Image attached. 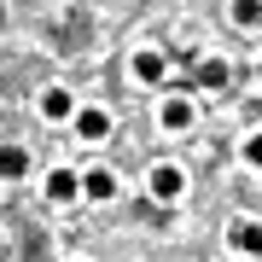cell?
Instances as JSON below:
<instances>
[{"mask_svg":"<svg viewBox=\"0 0 262 262\" xmlns=\"http://www.w3.org/2000/svg\"><path fill=\"white\" fill-rule=\"evenodd\" d=\"M146 187H151V198H163V204H169V198H181V187H187V175H181L175 163H158V169L146 175Z\"/></svg>","mask_w":262,"mask_h":262,"instance_id":"cell-1","label":"cell"},{"mask_svg":"<svg viewBox=\"0 0 262 262\" xmlns=\"http://www.w3.org/2000/svg\"><path fill=\"white\" fill-rule=\"evenodd\" d=\"M76 192H82V175H76V169H53L47 175V198L53 204H70Z\"/></svg>","mask_w":262,"mask_h":262,"instance_id":"cell-2","label":"cell"},{"mask_svg":"<svg viewBox=\"0 0 262 262\" xmlns=\"http://www.w3.org/2000/svg\"><path fill=\"white\" fill-rule=\"evenodd\" d=\"M41 117H47V122H64V117H76V99L64 94V88H47V94H41Z\"/></svg>","mask_w":262,"mask_h":262,"instance_id":"cell-3","label":"cell"},{"mask_svg":"<svg viewBox=\"0 0 262 262\" xmlns=\"http://www.w3.org/2000/svg\"><path fill=\"white\" fill-rule=\"evenodd\" d=\"M233 251H245V256H262V222H233Z\"/></svg>","mask_w":262,"mask_h":262,"instance_id":"cell-4","label":"cell"},{"mask_svg":"<svg viewBox=\"0 0 262 262\" xmlns=\"http://www.w3.org/2000/svg\"><path fill=\"white\" fill-rule=\"evenodd\" d=\"M76 128H82V140H105V134H111V117L88 105V111H76Z\"/></svg>","mask_w":262,"mask_h":262,"instance_id":"cell-5","label":"cell"},{"mask_svg":"<svg viewBox=\"0 0 262 262\" xmlns=\"http://www.w3.org/2000/svg\"><path fill=\"white\" fill-rule=\"evenodd\" d=\"M29 175V151L24 146H0V181H18Z\"/></svg>","mask_w":262,"mask_h":262,"instance_id":"cell-6","label":"cell"},{"mask_svg":"<svg viewBox=\"0 0 262 262\" xmlns=\"http://www.w3.org/2000/svg\"><path fill=\"white\" fill-rule=\"evenodd\" d=\"M82 192L88 198H117V175H111V169H88V175H82Z\"/></svg>","mask_w":262,"mask_h":262,"instance_id":"cell-7","label":"cell"},{"mask_svg":"<svg viewBox=\"0 0 262 262\" xmlns=\"http://www.w3.org/2000/svg\"><path fill=\"white\" fill-rule=\"evenodd\" d=\"M163 128H169V134L192 128V99H169V105H163Z\"/></svg>","mask_w":262,"mask_h":262,"instance_id":"cell-8","label":"cell"},{"mask_svg":"<svg viewBox=\"0 0 262 262\" xmlns=\"http://www.w3.org/2000/svg\"><path fill=\"white\" fill-rule=\"evenodd\" d=\"M134 76L140 82H163V53H134Z\"/></svg>","mask_w":262,"mask_h":262,"instance_id":"cell-9","label":"cell"},{"mask_svg":"<svg viewBox=\"0 0 262 262\" xmlns=\"http://www.w3.org/2000/svg\"><path fill=\"white\" fill-rule=\"evenodd\" d=\"M198 88H227V64L222 58H204L198 64Z\"/></svg>","mask_w":262,"mask_h":262,"instance_id":"cell-10","label":"cell"},{"mask_svg":"<svg viewBox=\"0 0 262 262\" xmlns=\"http://www.w3.org/2000/svg\"><path fill=\"white\" fill-rule=\"evenodd\" d=\"M233 24L239 29H256L262 24V0H233Z\"/></svg>","mask_w":262,"mask_h":262,"instance_id":"cell-11","label":"cell"},{"mask_svg":"<svg viewBox=\"0 0 262 262\" xmlns=\"http://www.w3.org/2000/svg\"><path fill=\"white\" fill-rule=\"evenodd\" d=\"M245 163H256V169H262V134H251V140H245Z\"/></svg>","mask_w":262,"mask_h":262,"instance_id":"cell-12","label":"cell"}]
</instances>
